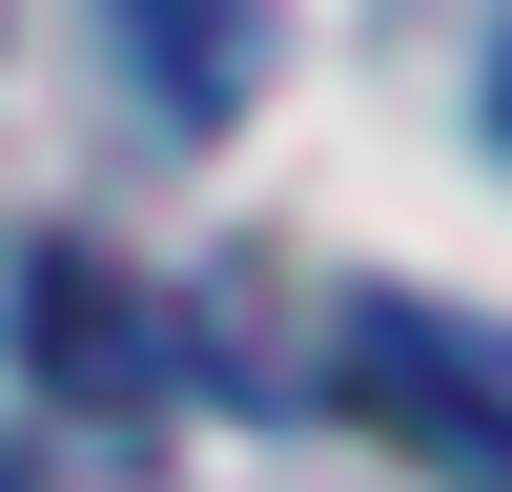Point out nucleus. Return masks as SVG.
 Returning a JSON list of instances; mask_svg holds the SVG:
<instances>
[{
  "label": "nucleus",
  "instance_id": "nucleus-3",
  "mask_svg": "<svg viewBox=\"0 0 512 492\" xmlns=\"http://www.w3.org/2000/svg\"><path fill=\"white\" fill-rule=\"evenodd\" d=\"M123 62H144L164 123H246V82H267V0H103Z\"/></svg>",
  "mask_w": 512,
  "mask_h": 492
},
{
  "label": "nucleus",
  "instance_id": "nucleus-1",
  "mask_svg": "<svg viewBox=\"0 0 512 492\" xmlns=\"http://www.w3.org/2000/svg\"><path fill=\"white\" fill-rule=\"evenodd\" d=\"M328 390H349V431H390L410 472L512 492V328L431 308V287H369V308L328 328Z\"/></svg>",
  "mask_w": 512,
  "mask_h": 492
},
{
  "label": "nucleus",
  "instance_id": "nucleus-4",
  "mask_svg": "<svg viewBox=\"0 0 512 492\" xmlns=\"http://www.w3.org/2000/svg\"><path fill=\"white\" fill-rule=\"evenodd\" d=\"M492 123H512V82H492Z\"/></svg>",
  "mask_w": 512,
  "mask_h": 492
},
{
  "label": "nucleus",
  "instance_id": "nucleus-2",
  "mask_svg": "<svg viewBox=\"0 0 512 492\" xmlns=\"http://www.w3.org/2000/svg\"><path fill=\"white\" fill-rule=\"evenodd\" d=\"M21 349H41L62 410H164V308H144L123 267H82V246L21 267Z\"/></svg>",
  "mask_w": 512,
  "mask_h": 492
}]
</instances>
